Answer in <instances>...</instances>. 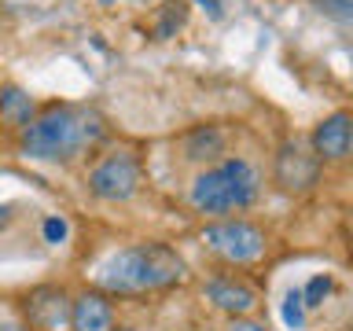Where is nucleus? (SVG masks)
Here are the masks:
<instances>
[{
  "instance_id": "nucleus-21",
  "label": "nucleus",
  "mask_w": 353,
  "mask_h": 331,
  "mask_svg": "<svg viewBox=\"0 0 353 331\" xmlns=\"http://www.w3.org/2000/svg\"><path fill=\"white\" fill-rule=\"evenodd\" d=\"M0 331H26V328H19V324H0Z\"/></svg>"
},
{
  "instance_id": "nucleus-1",
  "label": "nucleus",
  "mask_w": 353,
  "mask_h": 331,
  "mask_svg": "<svg viewBox=\"0 0 353 331\" xmlns=\"http://www.w3.org/2000/svg\"><path fill=\"white\" fill-rule=\"evenodd\" d=\"M107 137V121L85 103H48L19 132V151L37 162H74Z\"/></svg>"
},
{
  "instance_id": "nucleus-15",
  "label": "nucleus",
  "mask_w": 353,
  "mask_h": 331,
  "mask_svg": "<svg viewBox=\"0 0 353 331\" xmlns=\"http://www.w3.org/2000/svg\"><path fill=\"white\" fill-rule=\"evenodd\" d=\"M302 291H291V294H287V305H283V320H287V324H302Z\"/></svg>"
},
{
  "instance_id": "nucleus-3",
  "label": "nucleus",
  "mask_w": 353,
  "mask_h": 331,
  "mask_svg": "<svg viewBox=\"0 0 353 331\" xmlns=\"http://www.w3.org/2000/svg\"><path fill=\"white\" fill-rule=\"evenodd\" d=\"M258 195H261V177L247 159H225L210 166L192 184V206L199 214H214V217L239 214Z\"/></svg>"
},
{
  "instance_id": "nucleus-5",
  "label": "nucleus",
  "mask_w": 353,
  "mask_h": 331,
  "mask_svg": "<svg viewBox=\"0 0 353 331\" xmlns=\"http://www.w3.org/2000/svg\"><path fill=\"white\" fill-rule=\"evenodd\" d=\"M320 162L316 151L302 140H283L276 151V166H272V181L283 195H305L313 192L320 181Z\"/></svg>"
},
{
  "instance_id": "nucleus-4",
  "label": "nucleus",
  "mask_w": 353,
  "mask_h": 331,
  "mask_svg": "<svg viewBox=\"0 0 353 331\" xmlns=\"http://www.w3.org/2000/svg\"><path fill=\"white\" fill-rule=\"evenodd\" d=\"M203 243L217 254V258H225L228 265H250L265 254V247H269L265 232L258 225H250V221H243V217L210 225L203 232Z\"/></svg>"
},
{
  "instance_id": "nucleus-17",
  "label": "nucleus",
  "mask_w": 353,
  "mask_h": 331,
  "mask_svg": "<svg viewBox=\"0 0 353 331\" xmlns=\"http://www.w3.org/2000/svg\"><path fill=\"white\" fill-rule=\"evenodd\" d=\"M225 331H269V328L258 324V320H250V317H232V324Z\"/></svg>"
},
{
  "instance_id": "nucleus-6",
  "label": "nucleus",
  "mask_w": 353,
  "mask_h": 331,
  "mask_svg": "<svg viewBox=\"0 0 353 331\" xmlns=\"http://www.w3.org/2000/svg\"><path fill=\"white\" fill-rule=\"evenodd\" d=\"M143 184V170L132 154H107L88 173V192L103 203H129Z\"/></svg>"
},
{
  "instance_id": "nucleus-7",
  "label": "nucleus",
  "mask_w": 353,
  "mask_h": 331,
  "mask_svg": "<svg viewBox=\"0 0 353 331\" xmlns=\"http://www.w3.org/2000/svg\"><path fill=\"white\" fill-rule=\"evenodd\" d=\"M70 302L63 287H37L26 294V331H70Z\"/></svg>"
},
{
  "instance_id": "nucleus-10",
  "label": "nucleus",
  "mask_w": 353,
  "mask_h": 331,
  "mask_svg": "<svg viewBox=\"0 0 353 331\" xmlns=\"http://www.w3.org/2000/svg\"><path fill=\"white\" fill-rule=\"evenodd\" d=\"M206 298L221 309V313H228V317H247L250 309L258 305V294H254L247 283L232 280V276H217V280H210L206 283Z\"/></svg>"
},
{
  "instance_id": "nucleus-16",
  "label": "nucleus",
  "mask_w": 353,
  "mask_h": 331,
  "mask_svg": "<svg viewBox=\"0 0 353 331\" xmlns=\"http://www.w3.org/2000/svg\"><path fill=\"white\" fill-rule=\"evenodd\" d=\"M327 287H331V280H324V276H320V280L309 283V291L302 294V302H305V305H316V302H320V294H327Z\"/></svg>"
},
{
  "instance_id": "nucleus-18",
  "label": "nucleus",
  "mask_w": 353,
  "mask_h": 331,
  "mask_svg": "<svg viewBox=\"0 0 353 331\" xmlns=\"http://www.w3.org/2000/svg\"><path fill=\"white\" fill-rule=\"evenodd\" d=\"M44 232H48V239H63L66 236V225H63V221H48V225H44Z\"/></svg>"
},
{
  "instance_id": "nucleus-23",
  "label": "nucleus",
  "mask_w": 353,
  "mask_h": 331,
  "mask_svg": "<svg viewBox=\"0 0 353 331\" xmlns=\"http://www.w3.org/2000/svg\"><path fill=\"white\" fill-rule=\"evenodd\" d=\"M118 331H132V328H118Z\"/></svg>"
},
{
  "instance_id": "nucleus-11",
  "label": "nucleus",
  "mask_w": 353,
  "mask_h": 331,
  "mask_svg": "<svg viewBox=\"0 0 353 331\" xmlns=\"http://www.w3.org/2000/svg\"><path fill=\"white\" fill-rule=\"evenodd\" d=\"M37 103H33V96L26 92V88H19V85H4L0 88V121L11 129H26L33 118H37Z\"/></svg>"
},
{
  "instance_id": "nucleus-12",
  "label": "nucleus",
  "mask_w": 353,
  "mask_h": 331,
  "mask_svg": "<svg viewBox=\"0 0 353 331\" xmlns=\"http://www.w3.org/2000/svg\"><path fill=\"white\" fill-rule=\"evenodd\" d=\"M221 151H225V132L214 126H199L184 137V159H192V162L217 159Z\"/></svg>"
},
{
  "instance_id": "nucleus-8",
  "label": "nucleus",
  "mask_w": 353,
  "mask_h": 331,
  "mask_svg": "<svg viewBox=\"0 0 353 331\" xmlns=\"http://www.w3.org/2000/svg\"><path fill=\"white\" fill-rule=\"evenodd\" d=\"M350 129H353V114H350V110H335V114H327V118L313 129L309 148L316 151L320 162H339V159H346V151H350Z\"/></svg>"
},
{
  "instance_id": "nucleus-2",
  "label": "nucleus",
  "mask_w": 353,
  "mask_h": 331,
  "mask_svg": "<svg viewBox=\"0 0 353 331\" xmlns=\"http://www.w3.org/2000/svg\"><path fill=\"white\" fill-rule=\"evenodd\" d=\"M184 280L181 254L165 243H137L125 247L99 269V287L107 294H151Z\"/></svg>"
},
{
  "instance_id": "nucleus-19",
  "label": "nucleus",
  "mask_w": 353,
  "mask_h": 331,
  "mask_svg": "<svg viewBox=\"0 0 353 331\" xmlns=\"http://www.w3.org/2000/svg\"><path fill=\"white\" fill-rule=\"evenodd\" d=\"M8 217H11V206H0V225H8Z\"/></svg>"
},
{
  "instance_id": "nucleus-14",
  "label": "nucleus",
  "mask_w": 353,
  "mask_h": 331,
  "mask_svg": "<svg viewBox=\"0 0 353 331\" xmlns=\"http://www.w3.org/2000/svg\"><path fill=\"white\" fill-rule=\"evenodd\" d=\"M316 4L324 8L331 19H339V22H346V26H353V0H316Z\"/></svg>"
},
{
  "instance_id": "nucleus-22",
  "label": "nucleus",
  "mask_w": 353,
  "mask_h": 331,
  "mask_svg": "<svg viewBox=\"0 0 353 331\" xmlns=\"http://www.w3.org/2000/svg\"><path fill=\"white\" fill-rule=\"evenodd\" d=\"M346 154H353V129H350V151Z\"/></svg>"
},
{
  "instance_id": "nucleus-20",
  "label": "nucleus",
  "mask_w": 353,
  "mask_h": 331,
  "mask_svg": "<svg viewBox=\"0 0 353 331\" xmlns=\"http://www.w3.org/2000/svg\"><path fill=\"white\" fill-rule=\"evenodd\" d=\"M199 4H206L210 11H214V15H217V0H199Z\"/></svg>"
},
{
  "instance_id": "nucleus-9",
  "label": "nucleus",
  "mask_w": 353,
  "mask_h": 331,
  "mask_svg": "<svg viewBox=\"0 0 353 331\" xmlns=\"http://www.w3.org/2000/svg\"><path fill=\"white\" fill-rule=\"evenodd\" d=\"M70 331H114V305L99 291H81L70 302Z\"/></svg>"
},
{
  "instance_id": "nucleus-13",
  "label": "nucleus",
  "mask_w": 353,
  "mask_h": 331,
  "mask_svg": "<svg viewBox=\"0 0 353 331\" xmlns=\"http://www.w3.org/2000/svg\"><path fill=\"white\" fill-rule=\"evenodd\" d=\"M184 19H188V4H170V11H165V15L154 22V37H159V41L173 37V30H181Z\"/></svg>"
}]
</instances>
